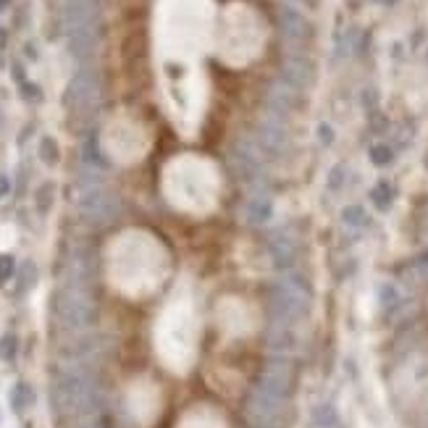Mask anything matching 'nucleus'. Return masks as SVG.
<instances>
[{"label": "nucleus", "mask_w": 428, "mask_h": 428, "mask_svg": "<svg viewBox=\"0 0 428 428\" xmlns=\"http://www.w3.org/2000/svg\"><path fill=\"white\" fill-rule=\"evenodd\" d=\"M307 305H310V297H307V289L305 284L297 276H281L274 287V315H276V323H297L303 321L305 313H307Z\"/></svg>", "instance_id": "obj_1"}, {"label": "nucleus", "mask_w": 428, "mask_h": 428, "mask_svg": "<svg viewBox=\"0 0 428 428\" xmlns=\"http://www.w3.org/2000/svg\"><path fill=\"white\" fill-rule=\"evenodd\" d=\"M263 161H265V150L260 148V142L255 137L242 134L234 142V148H231V163L240 171V177L255 179L260 174V168H263Z\"/></svg>", "instance_id": "obj_2"}, {"label": "nucleus", "mask_w": 428, "mask_h": 428, "mask_svg": "<svg viewBox=\"0 0 428 428\" xmlns=\"http://www.w3.org/2000/svg\"><path fill=\"white\" fill-rule=\"evenodd\" d=\"M255 139L260 142V148L265 152H281L287 148V124H284V116L271 114L265 111L260 124H258V132H255Z\"/></svg>", "instance_id": "obj_3"}, {"label": "nucleus", "mask_w": 428, "mask_h": 428, "mask_svg": "<svg viewBox=\"0 0 428 428\" xmlns=\"http://www.w3.org/2000/svg\"><path fill=\"white\" fill-rule=\"evenodd\" d=\"M278 29H281V35L289 45H303L305 39L310 37V21L292 3L278 8Z\"/></svg>", "instance_id": "obj_4"}, {"label": "nucleus", "mask_w": 428, "mask_h": 428, "mask_svg": "<svg viewBox=\"0 0 428 428\" xmlns=\"http://www.w3.org/2000/svg\"><path fill=\"white\" fill-rule=\"evenodd\" d=\"M297 100H300V89L292 87L289 82H284V79H276L268 87V95H265V111L287 116L297 105Z\"/></svg>", "instance_id": "obj_5"}, {"label": "nucleus", "mask_w": 428, "mask_h": 428, "mask_svg": "<svg viewBox=\"0 0 428 428\" xmlns=\"http://www.w3.org/2000/svg\"><path fill=\"white\" fill-rule=\"evenodd\" d=\"M281 79L284 82H289L292 87L303 89L310 84V79H313V66L307 63V58L303 55H287V61H284V69H281Z\"/></svg>", "instance_id": "obj_6"}, {"label": "nucleus", "mask_w": 428, "mask_h": 428, "mask_svg": "<svg viewBox=\"0 0 428 428\" xmlns=\"http://www.w3.org/2000/svg\"><path fill=\"white\" fill-rule=\"evenodd\" d=\"M294 344H297V339H294V334H292V326H287V323H274V328L268 331V347L276 355L292 353Z\"/></svg>", "instance_id": "obj_7"}, {"label": "nucleus", "mask_w": 428, "mask_h": 428, "mask_svg": "<svg viewBox=\"0 0 428 428\" xmlns=\"http://www.w3.org/2000/svg\"><path fill=\"white\" fill-rule=\"evenodd\" d=\"M402 276H404V281H410V284H423V281H428V255L418 258L413 265H407Z\"/></svg>", "instance_id": "obj_8"}, {"label": "nucleus", "mask_w": 428, "mask_h": 428, "mask_svg": "<svg viewBox=\"0 0 428 428\" xmlns=\"http://www.w3.org/2000/svg\"><path fill=\"white\" fill-rule=\"evenodd\" d=\"M274 252H276L278 260H292V255H294V240L287 237V231L274 234Z\"/></svg>", "instance_id": "obj_9"}, {"label": "nucleus", "mask_w": 428, "mask_h": 428, "mask_svg": "<svg viewBox=\"0 0 428 428\" xmlns=\"http://www.w3.org/2000/svg\"><path fill=\"white\" fill-rule=\"evenodd\" d=\"M341 218H344V224H347V226H353V229H363V226H366V224H368L366 211H363V208H357V205H353V208H347Z\"/></svg>", "instance_id": "obj_10"}, {"label": "nucleus", "mask_w": 428, "mask_h": 428, "mask_svg": "<svg viewBox=\"0 0 428 428\" xmlns=\"http://www.w3.org/2000/svg\"><path fill=\"white\" fill-rule=\"evenodd\" d=\"M247 213H250V218H255V221L265 218V213H268V197H263V195H255V197L247 202Z\"/></svg>", "instance_id": "obj_11"}, {"label": "nucleus", "mask_w": 428, "mask_h": 428, "mask_svg": "<svg viewBox=\"0 0 428 428\" xmlns=\"http://www.w3.org/2000/svg\"><path fill=\"white\" fill-rule=\"evenodd\" d=\"M371 161L376 166H386L391 161V148L386 145H376V148H371Z\"/></svg>", "instance_id": "obj_12"}, {"label": "nucleus", "mask_w": 428, "mask_h": 428, "mask_svg": "<svg viewBox=\"0 0 428 428\" xmlns=\"http://www.w3.org/2000/svg\"><path fill=\"white\" fill-rule=\"evenodd\" d=\"M373 200H376V205H381V208H386L391 202V187L386 181H381V184L373 189Z\"/></svg>", "instance_id": "obj_13"}, {"label": "nucleus", "mask_w": 428, "mask_h": 428, "mask_svg": "<svg viewBox=\"0 0 428 428\" xmlns=\"http://www.w3.org/2000/svg\"><path fill=\"white\" fill-rule=\"evenodd\" d=\"M381 303L386 305V307L397 305V303H400V292L394 289L391 284H384V287H381Z\"/></svg>", "instance_id": "obj_14"}, {"label": "nucleus", "mask_w": 428, "mask_h": 428, "mask_svg": "<svg viewBox=\"0 0 428 428\" xmlns=\"http://www.w3.org/2000/svg\"><path fill=\"white\" fill-rule=\"evenodd\" d=\"M334 420H337V416H334V410H331V407H321V410H318V416H315V423H318V426H331Z\"/></svg>", "instance_id": "obj_15"}, {"label": "nucleus", "mask_w": 428, "mask_h": 428, "mask_svg": "<svg viewBox=\"0 0 428 428\" xmlns=\"http://www.w3.org/2000/svg\"><path fill=\"white\" fill-rule=\"evenodd\" d=\"M420 237H423V242L428 244V208L423 211V221H420Z\"/></svg>", "instance_id": "obj_16"}, {"label": "nucleus", "mask_w": 428, "mask_h": 428, "mask_svg": "<svg viewBox=\"0 0 428 428\" xmlns=\"http://www.w3.org/2000/svg\"><path fill=\"white\" fill-rule=\"evenodd\" d=\"M321 139H323V142H331V129H328V126H321Z\"/></svg>", "instance_id": "obj_17"}, {"label": "nucleus", "mask_w": 428, "mask_h": 428, "mask_svg": "<svg viewBox=\"0 0 428 428\" xmlns=\"http://www.w3.org/2000/svg\"><path fill=\"white\" fill-rule=\"evenodd\" d=\"M289 3H305V0H289Z\"/></svg>", "instance_id": "obj_18"}]
</instances>
